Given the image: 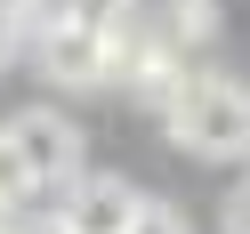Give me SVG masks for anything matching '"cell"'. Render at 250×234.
<instances>
[{
	"instance_id": "obj_1",
	"label": "cell",
	"mask_w": 250,
	"mask_h": 234,
	"mask_svg": "<svg viewBox=\"0 0 250 234\" xmlns=\"http://www.w3.org/2000/svg\"><path fill=\"white\" fill-rule=\"evenodd\" d=\"M162 121L202 162H242L250 153V89L234 73H178V89L162 97Z\"/></svg>"
},
{
	"instance_id": "obj_2",
	"label": "cell",
	"mask_w": 250,
	"mask_h": 234,
	"mask_svg": "<svg viewBox=\"0 0 250 234\" xmlns=\"http://www.w3.org/2000/svg\"><path fill=\"white\" fill-rule=\"evenodd\" d=\"M0 137H8V153L24 162V186H33V194H65V186L81 178V129H73L57 105H24Z\"/></svg>"
},
{
	"instance_id": "obj_3",
	"label": "cell",
	"mask_w": 250,
	"mask_h": 234,
	"mask_svg": "<svg viewBox=\"0 0 250 234\" xmlns=\"http://www.w3.org/2000/svg\"><path fill=\"white\" fill-rule=\"evenodd\" d=\"M137 202H146V194H129L121 178H73V186H65V210H57V226H65V234H129Z\"/></svg>"
},
{
	"instance_id": "obj_4",
	"label": "cell",
	"mask_w": 250,
	"mask_h": 234,
	"mask_svg": "<svg viewBox=\"0 0 250 234\" xmlns=\"http://www.w3.org/2000/svg\"><path fill=\"white\" fill-rule=\"evenodd\" d=\"M210 33H218V0H169V8H162V33H153V41H162L169 57H186L194 41H210Z\"/></svg>"
},
{
	"instance_id": "obj_5",
	"label": "cell",
	"mask_w": 250,
	"mask_h": 234,
	"mask_svg": "<svg viewBox=\"0 0 250 234\" xmlns=\"http://www.w3.org/2000/svg\"><path fill=\"white\" fill-rule=\"evenodd\" d=\"M24 202H33V186H24V162L8 153V137H0V218H8V210H24Z\"/></svg>"
},
{
	"instance_id": "obj_6",
	"label": "cell",
	"mask_w": 250,
	"mask_h": 234,
	"mask_svg": "<svg viewBox=\"0 0 250 234\" xmlns=\"http://www.w3.org/2000/svg\"><path fill=\"white\" fill-rule=\"evenodd\" d=\"M129 234H186V218L169 210V202H137V218H129Z\"/></svg>"
},
{
	"instance_id": "obj_7",
	"label": "cell",
	"mask_w": 250,
	"mask_h": 234,
	"mask_svg": "<svg viewBox=\"0 0 250 234\" xmlns=\"http://www.w3.org/2000/svg\"><path fill=\"white\" fill-rule=\"evenodd\" d=\"M17 41H24V17H17V8H8V0H0V65L17 57Z\"/></svg>"
},
{
	"instance_id": "obj_8",
	"label": "cell",
	"mask_w": 250,
	"mask_h": 234,
	"mask_svg": "<svg viewBox=\"0 0 250 234\" xmlns=\"http://www.w3.org/2000/svg\"><path fill=\"white\" fill-rule=\"evenodd\" d=\"M226 234H250V186H234V194H226Z\"/></svg>"
},
{
	"instance_id": "obj_9",
	"label": "cell",
	"mask_w": 250,
	"mask_h": 234,
	"mask_svg": "<svg viewBox=\"0 0 250 234\" xmlns=\"http://www.w3.org/2000/svg\"><path fill=\"white\" fill-rule=\"evenodd\" d=\"M24 234H65V226H57V218H41V226H24Z\"/></svg>"
}]
</instances>
